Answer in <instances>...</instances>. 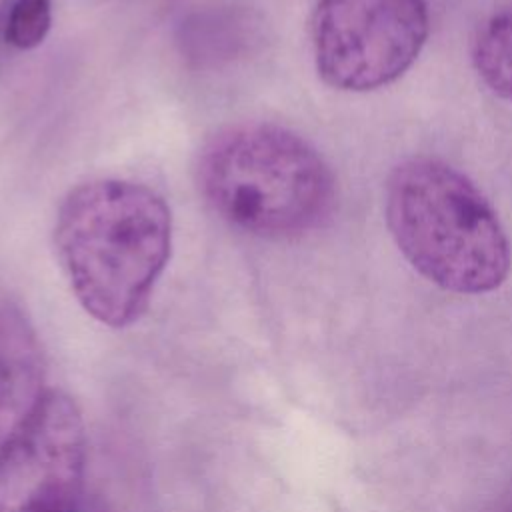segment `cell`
<instances>
[{
    "instance_id": "cell-6",
    "label": "cell",
    "mask_w": 512,
    "mask_h": 512,
    "mask_svg": "<svg viewBox=\"0 0 512 512\" xmlns=\"http://www.w3.org/2000/svg\"><path fill=\"white\" fill-rule=\"evenodd\" d=\"M42 352L34 328L16 308L0 310V444L32 410L42 390Z\"/></svg>"
},
{
    "instance_id": "cell-8",
    "label": "cell",
    "mask_w": 512,
    "mask_h": 512,
    "mask_svg": "<svg viewBox=\"0 0 512 512\" xmlns=\"http://www.w3.org/2000/svg\"><path fill=\"white\" fill-rule=\"evenodd\" d=\"M52 26L50 0H12L4 38L18 50H32L44 42Z\"/></svg>"
},
{
    "instance_id": "cell-3",
    "label": "cell",
    "mask_w": 512,
    "mask_h": 512,
    "mask_svg": "<svg viewBox=\"0 0 512 512\" xmlns=\"http://www.w3.org/2000/svg\"><path fill=\"white\" fill-rule=\"evenodd\" d=\"M386 226L410 266L454 294L496 290L510 272L504 228L478 186L454 166L420 156L386 180Z\"/></svg>"
},
{
    "instance_id": "cell-4",
    "label": "cell",
    "mask_w": 512,
    "mask_h": 512,
    "mask_svg": "<svg viewBox=\"0 0 512 512\" xmlns=\"http://www.w3.org/2000/svg\"><path fill=\"white\" fill-rule=\"evenodd\" d=\"M430 32L426 0H318L310 20L320 78L344 92L398 80Z\"/></svg>"
},
{
    "instance_id": "cell-1",
    "label": "cell",
    "mask_w": 512,
    "mask_h": 512,
    "mask_svg": "<svg viewBox=\"0 0 512 512\" xmlns=\"http://www.w3.org/2000/svg\"><path fill=\"white\" fill-rule=\"evenodd\" d=\"M54 248L80 306L124 328L148 308L172 250L166 200L140 182L94 178L60 202Z\"/></svg>"
},
{
    "instance_id": "cell-5",
    "label": "cell",
    "mask_w": 512,
    "mask_h": 512,
    "mask_svg": "<svg viewBox=\"0 0 512 512\" xmlns=\"http://www.w3.org/2000/svg\"><path fill=\"white\" fill-rule=\"evenodd\" d=\"M84 462L80 410L66 394L44 390L0 444V512H76Z\"/></svg>"
},
{
    "instance_id": "cell-2",
    "label": "cell",
    "mask_w": 512,
    "mask_h": 512,
    "mask_svg": "<svg viewBox=\"0 0 512 512\" xmlns=\"http://www.w3.org/2000/svg\"><path fill=\"white\" fill-rule=\"evenodd\" d=\"M198 188L230 226L268 240L304 236L332 214L336 180L318 150L268 122L212 134L196 164Z\"/></svg>"
},
{
    "instance_id": "cell-7",
    "label": "cell",
    "mask_w": 512,
    "mask_h": 512,
    "mask_svg": "<svg viewBox=\"0 0 512 512\" xmlns=\"http://www.w3.org/2000/svg\"><path fill=\"white\" fill-rule=\"evenodd\" d=\"M472 62L480 80L512 102V4L482 22L472 42Z\"/></svg>"
}]
</instances>
